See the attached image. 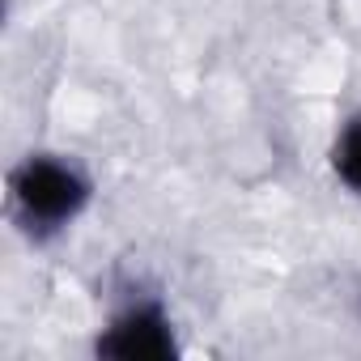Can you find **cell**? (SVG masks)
I'll list each match as a JSON object with an SVG mask.
<instances>
[{"mask_svg": "<svg viewBox=\"0 0 361 361\" xmlns=\"http://www.w3.org/2000/svg\"><path fill=\"white\" fill-rule=\"evenodd\" d=\"M90 200H94L90 174L60 153H30L9 174V217L35 243L73 230L77 217L90 209Z\"/></svg>", "mask_w": 361, "mask_h": 361, "instance_id": "cell-1", "label": "cell"}, {"mask_svg": "<svg viewBox=\"0 0 361 361\" xmlns=\"http://www.w3.org/2000/svg\"><path fill=\"white\" fill-rule=\"evenodd\" d=\"M98 353L102 357H119V361H166V357H174L178 353V340H174L170 310L161 302H153V298L128 302L102 327Z\"/></svg>", "mask_w": 361, "mask_h": 361, "instance_id": "cell-2", "label": "cell"}, {"mask_svg": "<svg viewBox=\"0 0 361 361\" xmlns=\"http://www.w3.org/2000/svg\"><path fill=\"white\" fill-rule=\"evenodd\" d=\"M331 170H336V178L348 192L361 196V115H353L340 128V136L331 145Z\"/></svg>", "mask_w": 361, "mask_h": 361, "instance_id": "cell-3", "label": "cell"}]
</instances>
